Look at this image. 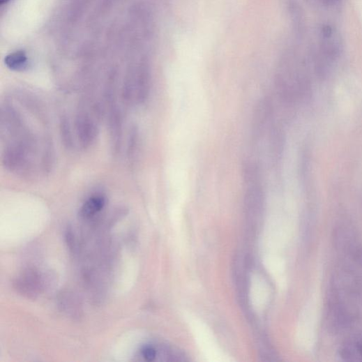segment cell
Wrapping results in <instances>:
<instances>
[{"instance_id":"1","label":"cell","mask_w":362,"mask_h":362,"mask_svg":"<svg viewBox=\"0 0 362 362\" xmlns=\"http://www.w3.org/2000/svg\"><path fill=\"white\" fill-rule=\"evenodd\" d=\"M329 294L328 323L334 331L346 330L362 318V255H343Z\"/></svg>"},{"instance_id":"2","label":"cell","mask_w":362,"mask_h":362,"mask_svg":"<svg viewBox=\"0 0 362 362\" xmlns=\"http://www.w3.org/2000/svg\"><path fill=\"white\" fill-rule=\"evenodd\" d=\"M275 82L278 95L289 105L302 101L311 93V81L306 68L292 59L281 63Z\"/></svg>"},{"instance_id":"3","label":"cell","mask_w":362,"mask_h":362,"mask_svg":"<svg viewBox=\"0 0 362 362\" xmlns=\"http://www.w3.org/2000/svg\"><path fill=\"white\" fill-rule=\"evenodd\" d=\"M342 51V42L338 30L331 25H324L320 30V54L315 62L316 72L319 77L326 75Z\"/></svg>"},{"instance_id":"4","label":"cell","mask_w":362,"mask_h":362,"mask_svg":"<svg viewBox=\"0 0 362 362\" xmlns=\"http://www.w3.org/2000/svg\"><path fill=\"white\" fill-rule=\"evenodd\" d=\"M44 278L38 271L29 269L17 278L15 282V289L27 298L36 299L41 286L45 284Z\"/></svg>"},{"instance_id":"5","label":"cell","mask_w":362,"mask_h":362,"mask_svg":"<svg viewBox=\"0 0 362 362\" xmlns=\"http://www.w3.org/2000/svg\"><path fill=\"white\" fill-rule=\"evenodd\" d=\"M78 139L83 148H88L96 140L98 133L96 124L87 112H80L76 119Z\"/></svg>"},{"instance_id":"6","label":"cell","mask_w":362,"mask_h":362,"mask_svg":"<svg viewBox=\"0 0 362 362\" xmlns=\"http://www.w3.org/2000/svg\"><path fill=\"white\" fill-rule=\"evenodd\" d=\"M339 356L345 361H362V333L347 338L340 347Z\"/></svg>"},{"instance_id":"7","label":"cell","mask_w":362,"mask_h":362,"mask_svg":"<svg viewBox=\"0 0 362 362\" xmlns=\"http://www.w3.org/2000/svg\"><path fill=\"white\" fill-rule=\"evenodd\" d=\"M106 197L95 195L89 197L82 206L80 215L83 219H90L99 213L106 205Z\"/></svg>"},{"instance_id":"8","label":"cell","mask_w":362,"mask_h":362,"mask_svg":"<svg viewBox=\"0 0 362 362\" xmlns=\"http://www.w3.org/2000/svg\"><path fill=\"white\" fill-rule=\"evenodd\" d=\"M110 130L114 151H120L122 137V121L120 112L114 107L110 114Z\"/></svg>"},{"instance_id":"9","label":"cell","mask_w":362,"mask_h":362,"mask_svg":"<svg viewBox=\"0 0 362 362\" xmlns=\"http://www.w3.org/2000/svg\"><path fill=\"white\" fill-rule=\"evenodd\" d=\"M6 66L13 71H24L29 66L27 54L23 50L14 52L5 59Z\"/></svg>"},{"instance_id":"10","label":"cell","mask_w":362,"mask_h":362,"mask_svg":"<svg viewBox=\"0 0 362 362\" xmlns=\"http://www.w3.org/2000/svg\"><path fill=\"white\" fill-rule=\"evenodd\" d=\"M138 149V132L136 128H133L130 133L128 145V158L130 163L135 160Z\"/></svg>"},{"instance_id":"11","label":"cell","mask_w":362,"mask_h":362,"mask_svg":"<svg viewBox=\"0 0 362 362\" xmlns=\"http://www.w3.org/2000/svg\"><path fill=\"white\" fill-rule=\"evenodd\" d=\"M61 134L63 144L67 148L70 149L73 145V136L70 123L66 116H63L61 120Z\"/></svg>"},{"instance_id":"12","label":"cell","mask_w":362,"mask_h":362,"mask_svg":"<svg viewBox=\"0 0 362 362\" xmlns=\"http://www.w3.org/2000/svg\"><path fill=\"white\" fill-rule=\"evenodd\" d=\"M143 358L149 361L155 360L157 357V350L151 345H145L142 347L141 351Z\"/></svg>"},{"instance_id":"13","label":"cell","mask_w":362,"mask_h":362,"mask_svg":"<svg viewBox=\"0 0 362 362\" xmlns=\"http://www.w3.org/2000/svg\"><path fill=\"white\" fill-rule=\"evenodd\" d=\"M10 1H11V0H0V3H1L2 6L7 4Z\"/></svg>"}]
</instances>
